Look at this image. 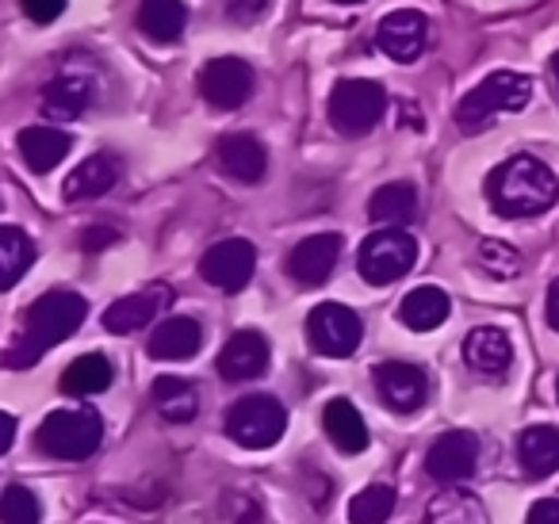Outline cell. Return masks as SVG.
Returning <instances> with one entry per match:
<instances>
[{"label": "cell", "instance_id": "37", "mask_svg": "<svg viewBox=\"0 0 559 524\" xmlns=\"http://www.w3.org/2000/svg\"><path fill=\"white\" fill-rule=\"evenodd\" d=\"M116 241H119V230H111V226H93V230H85L81 246H85V253H100V249L116 246Z\"/></svg>", "mask_w": 559, "mask_h": 524}, {"label": "cell", "instance_id": "21", "mask_svg": "<svg viewBox=\"0 0 559 524\" xmlns=\"http://www.w3.org/2000/svg\"><path fill=\"white\" fill-rule=\"evenodd\" d=\"M203 345V330L195 318H165L154 333H150L146 353L154 360H192Z\"/></svg>", "mask_w": 559, "mask_h": 524}, {"label": "cell", "instance_id": "28", "mask_svg": "<svg viewBox=\"0 0 559 524\" xmlns=\"http://www.w3.org/2000/svg\"><path fill=\"white\" fill-rule=\"evenodd\" d=\"M188 27L185 0H139V32L154 43H177Z\"/></svg>", "mask_w": 559, "mask_h": 524}, {"label": "cell", "instance_id": "17", "mask_svg": "<svg viewBox=\"0 0 559 524\" xmlns=\"http://www.w3.org/2000/svg\"><path fill=\"white\" fill-rule=\"evenodd\" d=\"M165 302H169V287L165 284H154V287H146V291L123 295V299H116L108 310H104V330L119 333V337L146 330V325L165 310Z\"/></svg>", "mask_w": 559, "mask_h": 524}, {"label": "cell", "instance_id": "25", "mask_svg": "<svg viewBox=\"0 0 559 524\" xmlns=\"http://www.w3.org/2000/svg\"><path fill=\"white\" fill-rule=\"evenodd\" d=\"M518 460L533 478H548L559 471V429L556 425H528L518 437Z\"/></svg>", "mask_w": 559, "mask_h": 524}, {"label": "cell", "instance_id": "3", "mask_svg": "<svg viewBox=\"0 0 559 524\" xmlns=\"http://www.w3.org/2000/svg\"><path fill=\"white\" fill-rule=\"evenodd\" d=\"M528 100H533V81H528L525 73L498 70V73H490V78H483L479 85L456 104V123L464 127L467 134H475L487 123H495L498 116L521 111Z\"/></svg>", "mask_w": 559, "mask_h": 524}, {"label": "cell", "instance_id": "7", "mask_svg": "<svg viewBox=\"0 0 559 524\" xmlns=\"http://www.w3.org/2000/svg\"><path fill=\"white\" fill-rule=\"evenodd\" d=\"M388 111V93L376 81H360V78H345L334 85L330 93V123L334 131H342L345 139H360L368 134Z\"/></svg>", "mask_w": 559, "mask_h": 524}, {"label": "cell", "instance_id": "18", "mask_svg": "<svg viewBox=\"0 0 559 524\" xmlns=\"http://www.w3.org/2000/svg\"><path fill=\"white\" fill-rule=\"evenodd\" d=\"M96 100V85L85 73H62L55 78L47 88H43V111L58 123H70V119H81Z\"/></svg>", "mask_w": 559, "mask_h": 524}, {"label": "cell", "instance_id": "20", "mask_svg": "<svg viewBox=\"0 0 559 524\" xmlns=\"http://www.w3.org/2000/svg\"><path fill=\"white\" fill-rule=\"evenodd\" d=\"M464 360L472 371H483V376H502L513 364V345L498 325H479L464 337Z\"/></svg>", "mask_w": 559, "mask_h": 524}, {"label": "cell", "instance_id": "14", "mask_svg": "<svg viewBox=\"0 0 559 524\" xmlns=\"http://www.w3.org/2000/svg\"><path fill=\"white\" fill-rule=\"evenodd\" d=\"M342 234H311L288 253V276L304 287H322L337 269Z\"/></svg>", "mask_w": 559, "mask_h": 524}, {"label": "cell", "instance_id": "43", "mask_svg": "<svg viewBox=\"0 0 559 524\" xmlns=\"http://www.w3.org/2000/svg\"><path fill=\"white\" fill-rule=\"evenodd\" d=\"M556 394H559V379H556Z\"/></svg>", "mask_w": 559, "mask_h": 524}, {"label": "cell", "instance_id": "32", "mask_svg": "<svg viewBox=\"0 0 559 524\" xmlns=\"http://www.w3.org/2000/svg\"><path fill=\"white\" fill-rule=\"evenodd\" d=\"M0 524H43V505L27 486H9L0 498Z\"/></svg>", "mask_w": 559, "mask_h": 524}, {"label": "cell", "instance_id": "36", "mask_svg": "<svg viewBox=\"0 0 559 524\" xmlns=\"http://www.w3.org/2000/svg\"><path fill=\"white\" fill-rule=\"evenodd\" d=\"M223 9H226V16L238 20V24H253V20L264 16L269 0H223Z\"/></svg>", "mask_w": 559, "mask_h": 524}, {"label": "cell", "instance_id": "1", "mask_svg": "<svg viewBox=\"0 0 559 524\" xmlns=\"http://www.w3.org/2000/svg\"><path fill=\"white\" fill-rule=\"evenodd\" d=\"M85 314H88V302L78 291H47L43 299L32 302V310L24 318V333L9 345L4 364L9 368H32V364H39L50 348L70 341L81 330Z\"/></svg>", "mask_w": 559, "mask_h": 524}, {"label": "cell", "instance_id": "5", "mask_svg": "<svg viewBox=\"0 0 559 524\" xmlns=\"http://www.w3.org/2000/svg\"><path fill=\"white\" fill-rule=\"evenodd\" d=\"M288 432V409L280 406V398L272 394H249L238 398L226 414V437L234 444L249 448V452H264V448H276Z\"/></svg>", "mask_w": 559, "mask_h": 524}, {"label": "cell", "instance_id": "24", "mask_svg": "<svg viewBox=\"0 0 559 524\" xmlns=\"http://www.w3.org/2000/svg\"><path fill=\"white\" fill-rule=\"evenodd\" d=\"M449 314H452L449 295H444L441 287H429V284L414 287V291L399 302V322H403L406 330H414V333L437 330V325L449 322Z\"/></svg>", "mask_w": 559, "mask_h": 524}, {"label": "cell", "instance_id": "42", "mask_svg": "<svg viewBox=\"0 0 559 524\" xmlns=\"http://www.w3.org/2000/svg\"><path fill=\"white\" fill-rule=\"evenodd\" d=\"M337 4H365V0H337Z\"/></svg>", "mask_w": 559, "mask_h": 524}, {"label": "cell", "instance_id": "10", "mask_svg": "<svg viewBox=\"0 0 559 524\" xmlns=\"http://www.w3.org/2000/svg\"><path fill=\"white\" fill-rule=\"evenodd\" d=\"M253 66L241 58H211L200 70V96L218 111H234L253 96Z\"/></svg>", "mask_w": 559, "mask_h": 524}, {"label": "cell", "instance_id": "16", "mask_svg": "<svg viewBox=\"0 0 559 524\" xmlns=\"http://www.w3.org/2000/svg\"><path fill=\"white\" fill-rule=\"evenodd\" d=\"M272 348L264 341V333L257 330H238L218 353V376L230 379V383H241V379H257L269 371Z\"/></svg>", "mask_w": 559, "mask_h": 524}, {"label": "cell", "instance_id": "11", "mask_svg": "<svg viewBox=\"0 0 559 524\" xmlns=\"http://www.w3.org/2000/svg\"><path fill=\"white\" fill-rule=\"evenodd\" d=\"M426 43H429V20H426V12H418V9L388 12V16L380 20V27H376V47H380L391 62H403V66L418 62Z\"/></svg>", "mask_w": 559, "mask_h": 524}, {"label": "cell", "instance_id": "23", "mask_svg": "<svg viewBox=\"0 0 559 524\" xmlns=\"http://www.w3.org/2000/svg\"><path fill=\"white\" fill-rule=\"evenodd\" d=\"M322 425H326V437L334 440L337 452L360 455L368 448V425L349 398H330L322 409Z\"/></svg>", "mask_w": 559, "mask_h": 524}, {"label": "cell", "instance_id": "15", "mask_svg": "<svg viewBox=\"0 0 559 524\" xmlns=\"http://www.w3.org/2000/svg\"><path fill=\"white\" fill-rule=\"evenodd\" d=\"M215 162L238 184H261L269 172V150L253 134H223L215 146Z\"/></svg>", "mask_w": 559, "mask_h": 524}, {"label": "cell", "instance_id": "12", "mask_svg": "<svg viewBox=\"0 0 559 524\" xmlns=\"http://www.w3.org/2000/svg\"><path fill=\"white\" fill-rule=\"evenodd\" d=\"M376 391H380V398L388 409H395V414H414V409L426 406L429 379L418 364L388 360L376 368Z\"/></svg>", "mask_w": 559, "mask_h": 524}, {"label": "cell", "instance_id": "40", "mask_svg": "<svg viewBox=\"0 0 559 524\" xmlns=\"http://www.w3.org/2000/svg\"><path fill=\"white\" fill-rule=\"evenodd\" d=\"M544 310H548V325L559 333V276L551 279V287H548V307H544Z\"/></svg>", "mask_w": 559, "mask_h": 524}, {"label": "cell", "instance_id": "4", "mask_svg": "<svg viewBox=\"0 0 559 524\" xmlns=\"http://www.w3.org/2000/svg\"><path fill=\"white\" fill-rule=\"evenodd\" d=\"M104 440V421L96 409H55V414L43 417L39 432H35V444L50 460H88V455L100 448Z\"/></svg>", "mask_w": 559, "mask_h": 524}, {"label": "cell", "instance_id": "6", "mask_svg": "<svg viewBox=\"0 0 559 524\" xmlns=\"http://www.w3.org/2000/svg\"><path fill=\"white\" fill-rule=\"evenodd\" d=\"M414 261H418V241L406 230H376L357 249V272L372 287H388L403 279L414 269Z\"/></svg>", "mask_w": 559, "mask_h": 524}, {"label": "cell", "instance_id": "30", "mask_svg": "<svg viewBox=\"0 0 559 524\" xmlns=\"http://www.w3.org/2000/svg\"><path fill=\"white\" fill-rule=\"evenodd\" d=\"M111 360L100 353H88V356H78V360L66 368L62 376V391L66 394H78V398H88V394H100L111 386Z\"/></svg>", "mask_w": 559, "mask_h": 524}, {"label": "cell", "instance_id": "34", "mask_svg": "<svg viewBox=\"0 0 559 524\" xmlns=\"http://www.w3.org/2000/svg\"><path fill=\"white\" fill-rule=\"evenodd\" d=\"M426 524H483V521L475 516V509L467 505L464 498H449V501H437V505L429 509Z\"/></svg>", "mask_w": 559, "mask_h": 524}, {"label": "cell", "instance_id": "33", "mask_svg": "<svg viewBox=\"0 0 559 524\" xmlns=\"http://www.w3.org/2000/svg\"><path fill=\"white\" fill-rule=\"evenodd\" d=\"M479 264L487 276L495 279H513L521 272V253L513 246H506V241L498 238H483L479 241Z\"/></svg>", "mask_w": 559, "mask_h": 524}, {"label": "cell", "instance_id": "29", "mask_svg": "<svg viewBox=\"0 0 559 524\" xmlns=\"http://www.w3.org/2000/svg\"><path fill=\"white\" fill-rule=\"evenodd\" d=\"M35 264V241L20 226H0V291H12Z\"/></svg>", "mask_w": 559, "mask_h": 524}, {"label": "cell", "instance_id": "8", "mask_svg": "<svg viewBox=\"0 0 559 524\" xmlns=\"http://www.w3.org/2000/svg\"><path fill=\"white\" fill-rule=\"evenodd\" d=\"M307 341L319 356L330 360H345L360 348L365 341V322L357 310H349L345 302H319L307 314Z\"/></svg>", "mask_w": 559, "mask_h": 524}, {"label": "cell", "instance_id": "19", "mask_svg": "<svg viewBox=\"0 0 559 524\" xmlns=\"http://www.w3.org/2000/svg\"><path fill=\"white\" fill-rule=\"evenodd\" d=\"M119 180V162L111 154H93L88 162H81L78 169L66 177L62 195L66 203H88V200H100L104 192H111Z\"/></svg>", "mask_w": 559, "mask_h": 524}, {"label": "cell", "instance_id": "26", "mask_svg": "<svg viewBox=\"0 0 559 524\" xmlns=\"http://www.w3.org/2000/svg\"><path fill=\"white\" fill-rule=\"evenodd\" d=\"M73 150V139L58 127H27L20 131V157L32 172H50Z\"/></svg>", "mask_w": 559, "mask_h": 524}, {"label": "cell", "instance_id": "2", "mask_svg": "<svg viewBox=\"0 0 559 524\" xmlns=\"http://www.w3.org/2000/svg\"><path fill=\"white\" fill-rule=\"evenodd\" d=\"M487 200L502 218H533L556 207L559 180L540 157L518 154L487 177Z\"/></svg>", "mask_w": 559, "mask_h": 524}, {"label": "cell", "instance_id": "38", "mask_svg": "<svg viewBox=\"0 0 559 524\" xmlns=\"http://www.w3.org/2000/svg\"><path fill=\"white\" fill-rule=\"evenodd\" d=\"M525 524H559V498H544L528 509Z\"/></svg>", "mask_w": 559, "mask_h": 524}, {"label": "cell", "instance_id": "9", "mask_svg": "<svg viewBox=\"0 0 559 524\" xmlns=\"http://www.w3.org/2000/svg\"><path fill=\"white\" fill-rule=\"evenodd\" d=\"M253 272H257V249H253V241H246V238L215 241L200 261L203 284L218 287V291H226V295L241 291V287L253 279Z\"/></svg>", "mask_w": 559, "mask_h": 524}, {"label": "cell", "instance_id": "35", "mask_svg": "<svg viewBox=\"0 0 559 524\" xmlns=\"http://www.w3.org/2000/svg\"><path fill=\"white\" fill-rule=\"evenodd\" d=\"M20 9H24L27 20H35V24H55L66 12V0H20Z\"/></svg>", "mask_w": 559, "mask_h": 524}, {"label": "cell", "instance_id": "13", "mask_svg": "<svg viewBox=\"0 0 559 524\" xmlns=\"http://www.w3.org/2000/svg\"><path fill=\"white\" fill-rule=\"evenodd\" d=\"M475 463H479V440L472 432H444V437L433 440V448L426 452V471L437 478V483H464V478L475 475Z\"/></svg>", "mask_w": 559, "mask_h": 524}, {"label": "cell", "instance_id": "41", "mask_svg": "<svg viewBox=\"0 0 559 524\" xmlns=\"http://www.w3.org/2000/svg\"><path fill=\"white\" fill-rule=\"evenodd\" d=\"M551 78H556V85H559V50L551 55Z\"/></svg>", "mask_w": 559, "mask_h": 524}, {"label": "cell", "instance_id": "27", "mask_svg": "<svg viewBox=\"0 0 559 524\" xmlns=\"http://www.w3.org/2000/svg\"><path fill=\"white\" fill-rule=\"evenodd\" d=\"M150 402L154 409L173 425H188L195 414H200V394L188 379L180 376H157L154 386H150Z\"/></svg>", "mask_w": 559, "mask_h": 524}, {"label": "cell", "instance_id": "31", "mask_svg": "<svg viewBox=\"0 0 559 524\" xmlns=\"http://www.w3.org/2000/svg\"><path fill=\"white\" fill-rule=\"evenodd\" d=\"M395 490L383 483H372L349 498V524H388L395 513Z\"/></svg>", "mask_w": 559, "mask_h": 524}, {"label": "cell", "instance_id": "22", "mask_svg": "<svg viewBox=\"0 0 559 524\" xmlns=\"http://www.w3.org/2000/svg\"><path fill=\"white\" fill-rule=\"evenodd\" d=\"M368 218L380 223L383 230H403L406 223L418 218V188L406 184V180L376 188L372 200H368Z\"/></svg>", "mask_w": 559, "mask_h": 524}, {"label": "cell", "instance_id": "39", "mask_svg": "<svg viewBox=\"0 0 559 524\" xmlns=\"http://www.w3.org/2000/svg\"><path fill=\"white\" fill-rule=\"evenodd\" d=\"M12 444H16V417L0 409V455L9 452Z\"/></svg>", "mask_w": 559, "mask_h": 524}]
</instances>
